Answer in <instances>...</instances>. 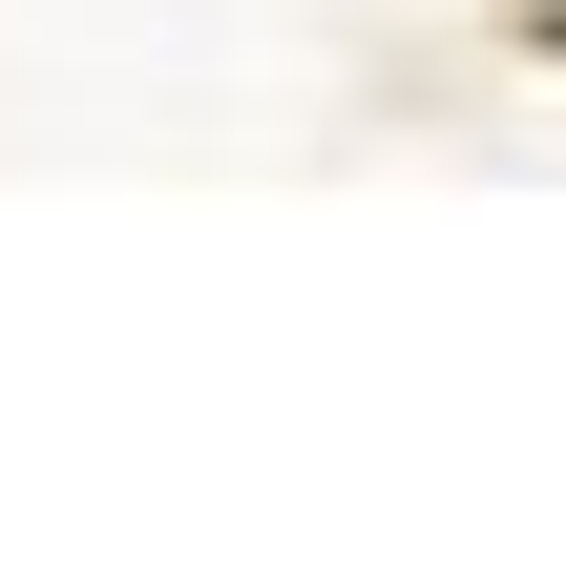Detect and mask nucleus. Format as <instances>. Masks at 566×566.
Instances as JSON below:
<instances>
[{
    "mask_svg": "<svg viewBox=\"0 0 566 566\" xmlns=\"http://www.w3.org/2000/svg\"><path fill=\"white\" fill-rule=\"evenodd\" d=\"M504 42H525V63H566V0H504Z\"/></svg>",
    "mask_w": 566,
    "mask_h": 566,
    "instance_id": "nucleus-1",
    "label": "nucleus"
}]
</instances>
